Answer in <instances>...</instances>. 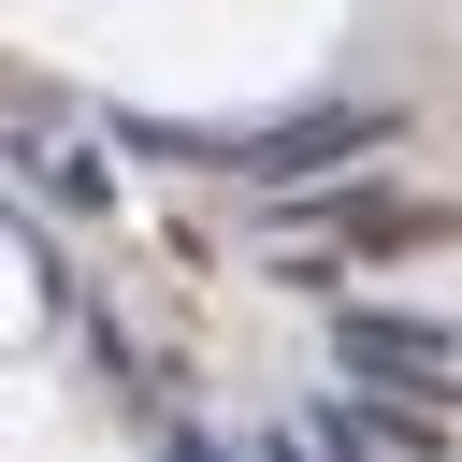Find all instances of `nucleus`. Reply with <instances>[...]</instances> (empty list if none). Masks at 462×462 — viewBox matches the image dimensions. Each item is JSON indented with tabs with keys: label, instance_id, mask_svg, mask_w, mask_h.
Returning a JSON list of instances; mask_svg holds the SVG:
<instances>
[{
	"label": "nucleus",
	"instance_id": "obj_1",
	"mask_svg": "<svg viewBox=\"0 0 462 462\" xmlns=\"http://www.w3.org/2000/svg\"><path fill=\"white\" fill-rule=\"evenodd\" d=\"M390 130H404L390 101H303L289 130H144V144H173V159H231V173H260V188H318V173H361Z\"/></svg>",
	"mask_w": 462,
	"mask_h": 462
},
{
	"label": "nucleus",
	"instance_id": "obj_2",
	"mask_svg": "<svg viewBox=\"0 0 462 462\" xmlns=\"http://www.w3.org/2000/svg\"><path fill=\"white\" fill-rule=\"evenodd\" d=\"M332 346H346V375H361V390H419V404H448V390H462V332H448V318L346 303V332H332Z\"/></svg>",
	"mask_w": 462,
	"mask_h": 462
}]
</instances>
